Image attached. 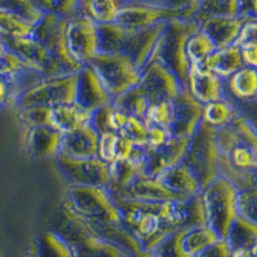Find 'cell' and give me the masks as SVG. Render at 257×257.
I'll use <instances>...</instances> for the list:
<instances>
[{
	"instance_id": "obj_43",
	"label": "cell",
	"mask_w": 257,
	"mask_h": 257,
	"mask_svg": "<svg viewBox=\"0 0 257 257\" xmlns=\"http://www.w3.org/2000/svg\"><path fill=\"white\" fill-rule=\"evenodd\" d=\"M175 114V105L173 100H161V102L151 103L147 111L146 120L152 125L162 126L167 128L171 126Z\"/></svg>"
},
{
	"instance_id": "obj_62",
	"label": "cell",
	"mask_w": 257,
	"mask_h": 257,
	"mask_svg": "<svg viewBox=\"0 0 257 257\" xmlns=\"http://www.w3.org/2000/svg\"><path fill=\"white\" fill-rule=\"evenodd\" d=\"M249 251H251L252 257H257V243L254 245H252L251 248H249Z\"/></svg>"
},
{
	"instance_id": "obj_47",
	"label": "cell",
	"mask_w": 257,
	"mask_h": 257,
	"mask_svg": "<svg viewBox=\"0 0 257 257\" xmlns=\"http://www.w3.org/2000/svg\"><path fill=\"white\" fill-rule=\"evenodd\" d=\"M49 107H30L17 109L18 120L22 127L31 126H49Z\"/></svg>"
},
{
	"instance_id": "obj_44",
	"label": "cell",
	"mask_w": 257,
	"mask_h": 257,
	"mask_svg": "<svg viewBox=\"0 0 257 257\" xmlns=\"http://www.w3.org/2000/svg\"><path fill=\"white\" fill-rule=\"evenodd\" d=\"M149 122L146 118L128 116L125 125L121 128L120 134L126 137L137 146H147Z\"/></svg>"
},
{
	"instance_id": "obj_42",
	"label": "cell",
	"mask_w": 257,
	"mask_h": 257,
	"mask_svg": "<svg viewBox=\"0 0 257 257\" xmlns=\"http://www.w3.org/2000/svg\"><path fill=\"white\" fill-rule=\"evenodd\" d=\"M0 9L17 13L34 25L38 24L45 15L34 0H0Z\"/></svg>"
},
{
	"instance_id": "obj_38",
	"label": "cell",
	"mask_w": 257,
	"mask_h": 257,
	"mask_svg": "<svg viewBox=\"0 0 257 257\" xmlns=\"http://www.w3.org/2000/svg\"><path fill=\"white\" fill-rule=\"evenodd\" d=\"M216 49L213 41L199 29L193 32L185 44V54L190 66L203 63Z\"/></svg>"
},
{
	"instance_id": "obj_36",
	"label": "cell",
	"mask_w": 257,
	"mask_h": 257,
	"mask_svg": "<svg viewBox=\"0 0 257 257\" xmlns=\"http://www.w3.org/2000/svg\"><path fill=\"white\" fill-rule=\"evenodd\" d=\"M112 103L116 107H118L121 111L127 113L128 116L139 117V118H146L147 111H148V107L151 104L146 94L139 88V85L125 91L121 95L116 96L112 100Z\"/></svg>"
},
{
	"instance_id": "obj_5",
	"label": "cell",
	"mask_w": 257,
	"mask_h": 257,
	"mask_svg": "<svg viewBox=\"0 0 257 257\" xmlns=\"http://www.w3.org/2000/svg\"><path fill=\"white\" fill-rule=\"evenodd\" d=\"M238 189L233 183L219 175L201 190L207 225L220 239H226L234 220L238 216Z\"/></svg>"
},
{
	"instance_id": "obj_12",
	"label": "cell",
	"mask_w": 257,
	"mask_h": 257,
	"mask_svg": "<svg viewBox=\"0 0 257 257\" xmlns=\"http://www.w3.org/2000/svg\"><path fill=\"white\" fill-rule=\"evenodd\" d=\"M196 9H174L166 4H151L128 0L121 8L116 24L130 29H148L178 17L190 18Z\"/></svg>"
},
{
	"instance_id": "obj_50",
	"label": "cell",
	"mask_w": 257,
	"mask_h": 257,
	"mask_svg": "<svg viewBox=\"0 0 257 257\" xmlns=\"http://www.w3.org/2000/svg\"><path fill=\"white\" fill-rule=\"evenodd\" d=\"M235 44L238 47L257 44V18H249L245 21Z\"/></svg>"
},
{
	"instance_id": "obj_24",
	"label": "cell",
	"mask_w": 257,
	"mask_h": 257,
	"mask_svg": "<svg viewBox=\"0 0 257 257\" xmlns=\"http://www.w3.org/2000/svg\"><path fill=\"white\" fill-rule=\"evenodd\" d=\"M93 112L84 108L77 102L63 103L49 109V126L61 134H68L90 123Z\"/></svg>"
},
{
	"instance_id": "obj_60",
	"label": "cell",
	"mask_w": 257,
	"mask_h": 257,
	"mask_svg": "<svg viewBox=\"0 0 257 257\" xmlns=\"http://www.w3.org/2000/svg\"><path fill=\"white\" fill-rule=\"evenodd\" d=\"M7 49H8V47H7L6 41H4V39L0 36V57L3 56L4 53L7 52Z\"/></svg>"
},
{
	"instance_id": "obj_48",
	"label": "cell",
	"mask_w": 257,
	"mask_h": 257,
	"mask_svg": "<svg viewBox=\"0 0 257 257\" xmlns=\"http://www.w3.org/2000/svg\"><path fill=\"white\" fill-rule=\"evenodd\" d=\"M29 67L26 62L11 49H7V52L0 57V76L7 79H12Z\"/></svg>"
},
{
	"instance_id": "obj_10",
	"label": "cell",
	"mask_w": 257,
	"mask_h": 257,
	"mask_svg": "<svg viewBox=\"0 0 257 257\" xmlns=\"http://www.w3.org/2000/svg\"><path fill=\"white\" fill-rule=\"evenodd\" d=\"M68 17L45 13L44 17L35 25L32 36L44 45L50 56L63 68L66 73H76L81 70V64L77 63L70 54L67 45Z\"/></svg>"
},
{
	"instance_id": "obj_53",
	"label": "cell",
	"mask_w": 257,
	"mask_h": 257,
	"mask_svg": "<svg viewBox=\"0 0 257 257\" xmlns=\"http://www.w3.org/2000/svg\"><path fill=\"white\" fill-rule=\"evenodd\" d=\"M16 96L13 93L12 85L9 79L0 76V108L4 107H15Z\"/></svg>"
},
{
	"instance_id": "obj_49",
	"label": "cell",
	"mask_w": 257,
	"mask_h": 257,
	"mask_svg": "<svg viewBox=\"0 0 257 257\" xmlns=\"http://www.w3.org/2000/svg\"><path fill=\"white\" fill-rule=\"evenodd\" d=\"M117 141L118 133H103L99 135V146H98V157L105 164L112 165L116 162Z\"/></svg>"
},
{
	"instance_id": "obj_27",
	"label": "cell",
	"mask_w": 257,
	"mask_h": 257,
	"mask_svg": "<svg viewBox=\"0 0 257 257\" xmlns=\"http://www.w3.org/2000/svg\"><path fill=\"white\" fill-rule=\"evenodd\" d=\"M157 178L180 198L197 196L202 190L197 176L183 162L164 171Z\"/></svg>"
},
{
	"instance_id": "obj_14",
	"label": "cell",
	"mask_w": 257,
	"mask_h": 257,
	"mask_svg": "<svg viewBox=\"0 0 257 257\" xmlns=\"http://www.w3.org/2000/svg\"><path fill=\"white\" fill-rule=\"evenodd\" d=\"M158 215L162 225L171 231L207 224L201 193L197 196L161 202Z\"/></svg>"
},
{
	"instance_id": "obj_26",
	"label": "cell",
	"mask_w": 257,
	"mask_h": 257,
	"mask_svg": "<svg viewBox=\"0 0 257 257\" xmlns=\"http://www.w3.org/2000/svg\"><path fill=\"white\" fill-rule=\"evenodd\" d=\"M226 96L234 102H251L257 99V68L243 66L225 79Z\"/></svg>"
},
{
	"instance_id": "obj_28",
	"label": "cell",
	"mask_w": 257,
	"mask_h": 257,
	"mask_svg": "<svg viewBox=\"0 0 257 257\" xmlns=\"http://www.w3.org/2000/svg\"><path fill=\"white\" fill-rule=\"evenodd\" d=\"M197 66H201L225 80L230 75H233L235 71L239 70L240 67H243L244 63L242 59L240 47L233 44L229 47L219 48L203 63L197 64Z\"/></svg>"
},
{
	"instance_id": "obj_32",
	"label": "cell",
	"mask_w": 257,
	"mask_h": 257,
	"mask_svg": "<svg viewBox=\"0 0 257 257\" xmlns=\"http://www.w3.org/2000/svg\"><path fill=\"white\" fill-rule=\"evenodd\" d=\"M30 251L31 257H72L71 245L53 230L38 237Z\"/></svg>"
},
{
	"instance_id": "obj_3",
	"label": "cell",
	"mask_w": 257,
	"mask_h": 257,
	"mask_svg": "<svg viewBox=\"0 0 257 257\" xmlns=\"http://www.w3.org/2000/svg\"><path fill=\"white\" fill-rule=\"evenodd\" d=\"M199 29L193 17H178L166 22L164 32L149 58L161 62L187 86L190 63L185 54V44L193 32Z\"/></svg>"
},
{
	"instance_id": "obj_1",
	"label": "cell",
	"mask_w": 257,
	"mask_h": 257,
	"mask_svg": "<svg viewBox=\"0 0 257 257\" xmlns=\"http://www.w3.org/2000/svg\"><path fill=\"white\" fill-rule=\"evenodd\" d=\"M219 149V175L239 190L254 187L252 171L257 167V133L248 120L239 114L215 132Z\"/></svg>"
},
{
	"instance_id": "obj_51",
	"label": "cell",
	"mask_w": 257,
	"mask_h": 257,
	"mask_svg": "<svg viewBox=\"0 0 257 257\" xmlns=\"http://www.w3.org/2000/svg\"><path fill=\"white\" fill-rule=\"evenodd\" d=\"M171 133L167 130V128L162 127V126L158 125H152L149 123L148 126V138H147V146L149 149L157 148V147L162 146L165 142L171 138Z\"/></svg>"
},
{
	"instance_id": "obj_20",
	"label": "cell",
	"mask_w": 257,
	"mask_h": 257,
	"mask_svg": "<svg viewBox=\"0 0 257 257\" xmlns=\"http://www.w3.org/2000/svg\"><path fill=\"white\" fill-rule=\"evenodd\" d=\"M193 20L197 21L199 30L213 41L216 48H225L235 44L243 25L249 18L222 17V16H197L193 15Z\"/></svg>"
},
{
	"instance_id": "obj_6",
	"label": "cell",
	"mask_w": 257,
	"mask_h": 257,
	"mask_svg": "<svg viewBox=\"0 0 257 257\" xmlns=\"http://www.w3.org/2000/svg\"><path fill=\"white\" fill-rule=\"evenodd\" d=\"M64 199L91 225L120 224V208L102 185H68Z\"/></svg>"
},
{
	"instance_id": "obj_23",
	"label": "cell",
	"mask_w": 257,
	"mask_h": 257,
	"mask_svg": "<svg viewBox=\"0 0 257 257\" xmlns=\"http://www.w3.org/2000/svg\"><path fill=\"white\" fill-rule=\"evenodd\" d=\"M187 88L201 104H207L226 96L225 80L201 66H190Z\"/></svg>"
},
{
	"instance_id": "obj_2",
	"label": "cell",
	"mask_w": 257,
	"mask_h": 257,
	"mask_svg": "<svg viewBox=\"0 0 257 257\" xmlns=\"http://www.w3.org/2000/svg\"><path fill=\"white\" fill-rule=\"evenodd\" d=\"M165 26L166 22L148 29H130L116 22L98 25L99 52L118 53L127 56L142 70L152 56Z\"/></svg>"
},
{
	"instance_id": "obj_56",
	"label": "cell",
	"mask_w": 257,
	"mask_h": 257,
	"mask_svg": "<svg viewBox=\"0 0 257 257\" xmlns=\"http://www.w3.org/2000/svg\"><path fill=\"white\" fill-rule=\"evenodd\" d=\"M239 16L244 18H257V0H240Z\"/></svg>"
},
{
	"instance_id": "obj_40",
	"label": "cell",
	"mask_w": 257,
	"mask_h": 257,
	"mask_svg": "<svg viewBox=\"0 0 257 257\" xmlns=\"http://www.w3.org/2000/svg\"><path fill=\"white\" fill-rule=\"evenodd\" d=\"M239 3L240 0H199L194 15L235 17L239 16Z\"/></svg>"
},
{
	"instance_id": "obj_29",
	"label": "cell",
	"mask_w": 257,
	"mask_h": 257,
	"mask_svg": "<svg viewBox=\"0 0 257 257\" xmlns=\"http://www.w3.org/2000/svg\"><path fill=\"white\" fill-rule=\"evenodd\" d=\"M126 2L128 0H79L75 15L89 17L96 25L113 24Z\"/></svg>"
},
{
	"instance_id": "obj_46",
	"label": "cell",
	"mask_w": 257,
	"mask_h": 257,
	"mask_svg": "<svg viewBox=\"0 0 257 257\" xmlns=\"http://www.w3.org/2000/svg\"><path fill=\"white\" fill-rule=\"evenodd\" d=\"M44 13L71 17L76 13L79 0H34Z\"/></svg>"
},
{
	"instance_id": "obj_30",
	"label": "cell",
	"mask_w": 257,
	"mask_h": 257,
	"mask_svg": "<svg viewBox=\"0 0 257 257\" xmlns=\"http://www.w3.org/2000/svg\"><path fill=\"white\" fill-rule=\"evenodd\" d=\"M239 114L240 112L237 102H234L229 96H225L219 100H213L207 104H203L202 122L217 130V128L224 127L230 123Z\"/></svg>"
},
{
	"instance_id": "obj_35",
	"label": "cell",
	"mask_w": 257,
	"mask_h": 257,
	"mask_svg": "<svg viewBox=\"0 0 257 257\" xmlns=\"http://www.w3.org/2000/svg\"><path fill=\"white\" fill-rule=\"evenodd\" d=\"M219 239L216 231L210 228L207 224L199 225V226L185 229L183 235V245L188 253L196 257Z\"/></svg>"
},
{
	"instance_id": "obj_59",
	"label": "cell",
	"mask_w": 257,
	"mask_h": 257,
	"mask_svg": "<svg viewBox=\"0 0 257 257\" xmlns=\"http://www.w3.org/2000/svg\"><path fill=\"white\" fill-rule=\"evenodd\" d=\"M128 257H156V256L153 254V252L146 251V249H142V251H139L138 253L132 254V256H128Z\"/></svg>"
},
{
	"instance_id": "obj_41",
	"label": "cell",
	"mask_w": 257,
	"mask_h": 257,
	"mask_svg": "<svg viewBox=\"0 0 257 257\" xmlns=\"http://www.w3.org/2000/svg\"><path fill=\"white\" fill-rule=\"evenodd\" d=\"M185 229H179L169 234L160 244L153 249L156 257H194L185 251L183 245V235Z\"/></svg>"
},
{
	"instance_id": "obj_7",
	"label": "cell",
	"mask_w": 257,
	"mask_h": 257,
	"mask_svg": "<svg viewBox=\"0 0 257 257\" xmlns=\"http://www.w3.org/2000/svg\"><path fill=\"white\" fill-rule=\"evenodd\" d=\"M114 99L141 84L142 70L127 56L99 52L89 63Z\"/></svg>"
},
{
	"instance_id": "obj_13",
	"label": "cell",
	"mask_w": 257,
	"mask_h": 257,
	"mask_svg": "<svg viewBox=\"0 0 257 257\" xmlns=\"http://www.w3.org/2000/svg\"><path fill=\"white\" fill-rule=\"evenodd\" d=\"M67 45L72 58L81 66H86L99 53V27L81 15L68 17Z\"/></svg>"
},
{
	"instance_id": "obj_61",
	"label": "cell",
	"mask_w": 257,
	"mask_h": 257,
	"mask_svg": "<svg viewBox=\"0 0 257 257\" xmlns=\"http://www.w3.org/2000/svg\"><path fill=\"white\" fill-rule=\"evenodd\" d=\"M135 2H143V3L151 4H166L169 0H135Z\"/></svg>"
},
{
	"instance_id": "obj_31",
	"label": "cell",
	"mask_w": 257,
	"mask_h": 257,
	"mask_svg": "<svg viewBox=\"0 0 257 257\" xmlns=\"http://www.w3.org/2000/svg\"><path fill=\"white\" fill-rule=\"evenodd\" d=\"M93 228L100 238L108 240L112 244L117 245L127 256L138 253V252L143 249V247H142L141 242L138 240V238L128 229H126L123 226L122 222H120V224L94 225Z\"/></svg>"
},
{
	"instance_id": "obj_33",
	"label": "cell",
	"mask_w": 257,
	"mask_h": 257,
	"mask_svg": "<svg viewBox=\"0 0 257 257\" xmlns=\"http://www.w3.org/2000/svg\"><path fill=\"white\" fill-rule=\"evenodd\" d=\"M71 251L72 257H128L122 249L99 235L72 244Z\"/></svg>"
},
{
	"instance_id": "obj_17",
	"label": "cell",
	"mask_w": 257,
	"mask_h": 257,
	"mask_svg": "<svg viewBox=\"0 0 257 257\" xmlns=\"http://www.w3.org/2000/svg\"><path fill=\"white\" fill-rule=\"evenodd\" d=\"M113 198L133 199L142 202H165L180 198L173 193L157 176L148 175L146 171L135 176L125 187L111 192Z\"/></svg>"
},
{
	"instance_id": "obj_54",
	"label": "cell",
	"mask_w": 257,
	"mask_h": 257,
	"mask_svg": "<svg viewBox=\"0 0 257 257\" xmlns=\"http://www.w3.org/2000/svg\"><path fill=\"white\" fill-rule=\"evenodd\" d=\"M237 104L240 114H243L248 120V122L257 133V99L251 100V102L237 103Z\"/></svg>"
},
{
	"instance_id": "obj_45",
	"label": "cell",
	"mask_w": 257,
	"mask_h": 257,
	"mask_svg": "<svg viewBox=\"0 0 257 257\" xmlns=\"http://www.w3.org/2000/svg\"><path fill=\"white\" fill-rule=\"evenodd\" d=\"M238 215L257 224V187L245 188L238 192Z\"/></svg>"
},
{
	"instance_id": "obj_19",
	"label": "cell",
	"mask_w": 257,
	"mask_h": 257,
	"mask_svg": "<svg viewBox=\"0 0 257 257\" xmlns=\"http://www.w3.org/2000/svg\"><path fill=\"white\" fill-rule=\"evenodd\" d=\"M190 138L192 137H171L162 146L149 149L144 171L148 175L158 176L166 170L181 164L189 148Z\"/></svg>"
},
{
	"instance_id": "obj_58",
	"label": "cell",
	"mask_w": 257,
	"mask_h": 257,
	"mask_svg": "<svg viewBox=\"0 0 257 257\" xmlns=\"http://www.w3.org/2000/svg\"><path fill=\"white\" fill-rule=\"evenodd\" d=\"M230 257H252V254L249 249L239 248V249H233V251H231Z\"/></svg>"
},
{
	"instance_id": "obj_52",
	"label": "cell",
	"mask_w": 257,
	"mask_h": 257,
	"mask_svg": "<svg viewBox=\"0 0 257 257\" xmlns=\"http://www.w3.org/2000/svg\"><path fill=\"white\" fill-rule=\"evenodd\" d=\"M231 247L226 239H219L196 257H230Z\"/></svg>"
},
{
	"instance_id": "obj_25",
	"label": "cell",
	"mask_w": 257,
	"mask_h": 257,
	"mask_svg": "<svg viewBox=\"0 0 257 257\" xmlns=\"http://www.w3.org/2000/svg\"><path fill=\"white\" fill-rule=\"evenodd\" d=\"M99 134L91 123L82 126L62 138V153L71 157H98Z\"/></svg>"
},
{
	"instance_id": "obj_55",
	"label": "cell",
	"mask_w": 257,
	"mask_h": 257,
	"mask_svg": "<svg viewBox=\"0 0 257 257\" xmlns=\"http://www.w3.org/2000/svg\"><path fill=\"white\" fill-rule=\"evenodd\" d=\"M240 52L244 66L257 68V44L243 45L240 47Z\"/></svg>"
},
{
	"instance_id": "obj_22",
	"label": "cell",
	"mask_w": 257,
	"mask_h": 257,
	"mask_svg": "<svg viewBox=\"0 0 257 257\" xmlns=\"http://www.w3.org/2000/svg\"><path fill=\"white\" fill-rule=\"evenodd\" d=\"M112 96L104 88L99 76L90 64L82 66L77 72L76 100L84 108L94 112L103 105L112 102Z\"/></svg>"
},
{
	"instance_id": "obj_37",
	"label": "cell",
	"mask_w": 257,
	"mask_h": 257,
	"mask_svg": "<svg viewBox=\"0 0 257 257\" xmlns=\"http://www.w3.org/2000/svg\"><path fill=\"white\" fill-rule=\"evenodd\" d=\"M35 25L26 18L9 11L0 9V36L8 39L27 38L32 35Z\"/></svg>"
},
{
	"instance_id": "obj_39",
	"label": "cell",
	"mask_w": 257,
	"mask_h": 257,
	"mask_svg": "<svg viewBox=\"0 0 257 257\" xmlns=\"http://www.w3.org/2000/svg\"><path fill=\"white\" fill-rule=\"evenodd\" d=\"M109 166H111V179L107 185L109 192L121 189L128 181L144 171V164L133 160L117 161Z\"/></svg>"
},
{
	"instance_id": "obj_18",
	"label": "cell",
	"mask_w": 257,
	"mask_h": 257,
	"mask_svg": "<svg viewBox=\"0 0 257 257\" xmlns=\"http://www.w3.org/2000/svg\"><path fill=\"white\" fill-rule=\"evenodd\" d=\"M22 130V144L29 157L34 160L56 158L62 151L63 134L52 126H31Z\"/></svg>"
},
{
	"instance_id": "obj_11",
	"label": "cell",
	"mask_w": 257,
	"mask_h": 257,
	"mask_svg": "<svg viewBox=\"0 0 257 257\" xmlns=\"http://www.w3.org/2000/svg\"><path fill=\"white\" fill-rule=\"evenodd\" d=\"M54 161L68 185H108L111 166L99 157L77 158L59 152Z\"/></svg>"
},
{
	"instance_id": "obj_8",
	"label": "cell",
	"mask_w": 257,
	"mask_h": 257,
	"mask_svg": "<svg viewBox=\"0 0 257 257\" xmlns=\"http://www.w3.org/2000/svg\"><path fill=\"white\" fill-rule=\"evenodd\" d=\"M215 132L213 127L201 122L190 138L189 148L183 160V164L197 176L202 189L219 176V149Z\"/></svg>"
},
{
	"instance_id": "obj_9",
	"label": "cell",
	"mask_w": 257,
	"mask_h": 257,
	"mask_svg": "<svg viewBox=\"0 0 257 257\" xmlns=\"http://www.w3.org/2000/svg\"><path fill=\"white\" fill-rule=\"evenodd\" d=\"M77 72L62 76L44 77L32 88L21 94L16 109L30 107H54L76 100Z\"/></svg>"
},
{
	"instance_id": "obj_16",
	"label": "cell",
	"mask_w": 257,
	"mask_h": 257,
	"mask_svg": "<svg viewBox=\"0 0 257 257\" xmlns=\"http://www.w3.org/2000/svg\"><path fill=\"white\" fill-rule=\"evenodd\" d=\"M50 230L58 234L70 245L98 235L90 222L81 216L66 199L59 203L52 219Z\"/></svg>"
},
{
	"instance_id": "obj_57",
	"label": "cell",
	"mask_w": 257,
	"mask_h": 257,
	"mask_svg": "<svg viewBox=\"0 0 257 257\" xmlns=\"http://www.w3.org/2000/svg\"><path fill=\"white\" fill-rule=\"evenodd\" d=\"M199 0H169L166 3L167 7L174 9H196Z\"/></svg>"
},
{
	"instance_id": "obj_21",
	"label": "cell",
	"mask_w": 257,
	"mask_h": 257,
	"mask_svg": "<svg viewBox=\"0 0 257 257\" xmlns=\"http://www.w3.org/2000/svg\"><path fill=\"white\" fill-rule=\"evenodd\" d=\"M175 114L169 127L173 137H192L202 122L203 104L197 102L189 93L188 88L174 99Z\"/></svg>"
},
{
	"instance_id": "obj_34",
	"label": "cell",
	"mask_w": 257,
	"mask_h": 257,
	"mask_svg": "<svg viewBox=\"0 0 257 257\" xmlns=\"http://www.w3.org/2000/svg\"><path fill=\"white\" fill-rule=\"evenodd\" d=\"M226 240L231 249H249L257 243V224L238 215L229 230Z\"/></svg>"
},
{
	"instance_id": "obj_15",
	"label": "cell",
	"mask_w": 257,
	"mask_h": 257,
	"mask_svg": "<svg viewBox=\"0 0 257 257\" xmlns=\"http://www.w3.org/2000/svg\"><path fill=\"white\" fill-rule=\"evenodd\" d=\"M139 88L143 90L149 102L156 103L175 99L187 86L161 62L151 59L142 68Z\"/></svg>"
},
{
	"instance_id": "obj_4",
	"label": "cell",
	"mask_w": 257,
	"mask_h": 257,
	"mask_svg": "<svg viewBox=\"0 0 257 257\" xmlns=\"http://www.w3.org/2000/svg\"><path fill=\"white\" fill-rule=\"evenodd\" d=\"M113 199L120 208L123 226L134 234L146 251L152 252L169 234L173 233L161 221L158 215L161 202Z\"/></svg>"
}]
</instances>
